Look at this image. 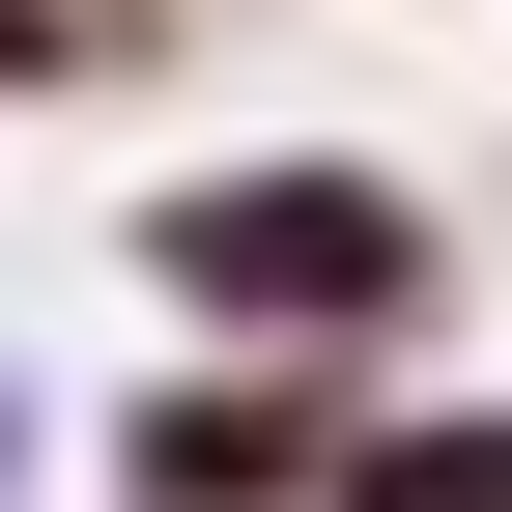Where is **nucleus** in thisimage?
<instances>
[{"mask_svg":"<svg viewBox=\"0 0 512 512\" xmlns=\"http://www.w3.org/2000/svg\"><path fill=\"white\" fill-rule=\"evenodd\" d=\"M143 256L228 313V342H342V313H399V285H427V228L370 200V171H200Z\"/></svg>","mask_w":512,"mask_h":512,"instance_id":"obj_1","label":"nucleus"},{"mask_svg":"<svg viewBox=\"0 0 512 512\" xmlns=\"http://www.w3.org/2000/svg\"><path fill=\"white\" fill-rule=\"evenodd\" d=\"M342 512H512V427H399V456H342Z\"/></svg>","mask_w":512,"mask_h":512,"instance_id":"obj_2","label":"nucleus"},{"mask_svg":"<svg viewBox=\"0 0 512 512\" xmlns=\"http://www.w3.org/2000/svg\"><path fill=\"white\" fill-rule=\"evenodd\" d=\"M0 86H86V57H57V0H0Z\"/></svg>","mask_w":512,"mask_h":512,"instance_id":"obj_3","label":"nucleus"}]
</instances>
